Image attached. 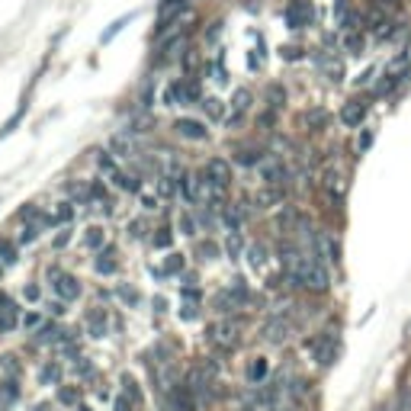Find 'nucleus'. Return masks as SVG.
<instances>
[{
    "mask_svg": "<svg viewBox=\"0 0 411 411\" xmlns=\"http://www.w3.org/2000/svg\"><path fill=\"white\" fill-rule=\"evenodd\" d=\"M122 389H126V395L132 398L135 405H142V392H138V386H135L132 376H122Z\"/></svg>",
    "mask_w": 411,
    "mask_h": 411,
    "instance_id": "obj_25",
    "label": "nucleus"
},
{
    "mask_svg": "<svg viewBox=\"0 0 411 411\" xmlns=\"http://www.w3.org/2000/svg\"><path fill=\"white\" fill-rule=\"evenodd\" d=\"M39 325H42L39 315H26V319H23V328H39Z\"/></svg>",
    "mask_w": 411,
    "mask_h": 411,
    "instance_id": "obj_40",
    "label": "nucleus"
},
{
    "mask_svg": "<svg viewBox=\"0 0 411 411\" xmlns=\"http://www.w3.org/2000/svg\"><path fill=\"white\" fill-rule=\"evenodd\" d=\"M267 379V360L264 357H257V360H251V366H248V382H264Z\"/></svg>",
    "mask_w": 411,
    "mask_h": 411,
    "instance_id": "obj_18",
    "label": "nucleus"
},
{
    "mask_svg": "<svg viewBox=\"0 0 411 411\" xmlns=\"http://www.w3.org/2000/svg\"><path fill=\"white\" fill-rule=\"evenodd\" d=\"M248 257H251V267H260V264H264V248H260V244H254L251 251H248Z\"/></svg>",
    "mask_w": 411,
    "mask_h": 411,
    "instance_id": "obj_33",
    "label": "nucleus"
},
{
    "mask_svg": "<svg viewBox=\"0 0 411 411\" xmlns=\"http://www.w3.org/2000/svg\"><path fill=\"white\" fill-rule=\"evenodd\" d=\"M97 273H116V260H113V248H106V251H100V257H97Z\"/></svg>",
    "mask_w": 411,
    "mask_h": 411,
    "instance_id": "obj_20",
    "label": "nucleus"
},
{
    "mask_svg": "<svg viewBox=\"0 0 411 411\" xmlns=\"http://www.w3.org/2000/svg\"><path fill=\"white\" fill-rule=\"evenodd\" d=\"M58 398H61L65 405H77V398H81V389H77V386H65V389L58 392Z\"/></svg>",
    "mask_w": 411,
    "mask_h": 411,
    "instance_id": "obj_28",
    "label": "nucleus"
},
{
    "mask_svg": "<svg viewBox=\"0 0 411 411\" xmlns=\"http://www.w3.org/2000/svg\"><path fill=\"white\" fill-rule=\"evenodd\" d=\"M49 280H51V289L58 293L61 303H71V299L81 296V283H77V277H71V273H65V270L51 267L49 270Z\"/></svg>",
    "mask_w": 411,
    "mask_h": 411,
    "instance_id": "obj_1",
    "label": "nucleus"
},
{
    "mask_svg": "<svg viewBox=\"0 0 411 411\" xmlns=\"http://www.w3.org/2000/svg\"><path fill=\"white\" fill-rule=\"evenodd\" d=\"M87 248H100L103 241H106V238H103V228H87Z\"/></svg>",
    "mask_w": 411,
    "mask_h": 411,
    "instance_id": "obj_29",
    "label": "nucleus"
},
{
    "mask_svg": "<svg viewBox=\"0 0 411 411\" xmlns=\"http://www.w3.org/2000/svg\"><path fill=\"white\" fill-rule=\"evenodd\" d=\"M264 335H267V341H273V344H283L286 335H289V325H286L283 319H273L267 328H264Z\"/></svg>",
    "mask_w": 411,
    "mask_h": 411,
    "instance_id": "obj_14",
    "label": "nucleus"
},
{
    "mask_svg": "<svg viewBox=\"0 0 411 411\" xmlns=\"http://www.w3.org/2000/svg\"><path fill=\"white\" fill-rule=\"evenodd\" d=\"M209 341L216 347H235L238 344V328L232 325V321H216V325H209Z\"/></svg>",
    "mask_w": 411,
    "mask_h": 411,
    "instance_id": "obj_4",
    "label": "nucleus"
},
{
    "mask_svg": "<svg viewBox=\"0 0 411 411\" xmlns=\"http://www.w3.org/2000/svg\"><path fill=\"white\" fill-rule=\"evenodd\" d=\"M119 296L129 299V303H138V293H135V289H119Z\"/></svg>",
    "mask_w": 411,
    "mask_h": 411,
    "instance_id": "obj_41",
    "label": "nucleus"
},
{
    "mask_svg": "<svg viewBox=\"0 0 411 411\" xmlns=\"http://www.w3.org/2000/svg\"><path fill=\"white\" fill-rule=\"evenodd\" d=\"M0 398H3V405H10L13 398H17V386H13V382H3V392H0Z\"/></svg>",
    "mask_w": 411,
    "mask_h": 411,
    "instance_id": "obj_35",
    "label": "nucleus"
},
{
    "mask_svg": "<svg viewBox=\"0 0 411 411\" xmlns=\"http://www.w3.org/2000/svg\"><path fill=\"white\" fill-rule=\"evenodd\" d=\"M13 328H17V305L7 296H0V335H7Z\"/></svg>",
    "mask_w": 411,
    "mask_h": 411,
    "instance_id": "obj_10",
    "label": "nucleus"
},
{
    "mask_svg": "<svg viewBox=\"0 0 411 411\" xmlns=\"http://www.w3.org/2000/svg\"><path fill=\"white\" fill-rule=\"evenodd\" d=\"M202 109H206V113H209V116H222V106H218V100H202Z\"/></svg>",
    "mask_w": 411,
    "mask_h": 411,
    "instance_id": "obj_36",
    "label": "nucleus"
},
{
    "mask_svg": "<svg viewBox=\"0 0 411 411\" xmlns=\"http://www.w3.org/2000/svg\"><path fill=\"white\" fill-rule=\"evenodd\" d=\"M184 319H196V305H184Z\"/></svg>",
    "mask_w": 411,
    "mask_h": 411,
    "instance_id": "obj_43",
    "label": "nucleus"
},
{
    "mask_svg": "<svg viewBox=\"0 0 411 411\" xmlns=\"http://www.w3.org/2000/svg\"><path fill=\"white\" fill-rule=\"evenodd\" d=\"M260 174H264V180H267V184H283V180H286L283 161H277V158L264 161V164H260Z\"/></svg>",
    "mask_w": 411,
    "mask_h": 411,
    "instance_id": "obj_11",
    "label": "nucleus"
},
{
    "mask_svg": "<svg viewBox=\"0 0 411 411\" xmlns=\"http://www.w3.org/2000/svg\"><path fill=\"white\" fill-rule=\"evenodd\" d=\"M335 357H337V337L335 335H321L319 341H315V360L328 366Z\"/></svg>",
    "mask_w": 411,
    "mask_h": 411,
    "instance_id": "obj_7",
    "label": "nucleus"
},
{
    "mask_svg": "<svg viewBox=\"0 0 411 411\" xmlns=\"http://www.w3.org/2000/svg\"><path fill=\"white\" fill-rule=\"evenodd\" d=\"M0 270H3V264H0Z\"/></svg>",
    "mask_w": 411,
    "mask_h": 411,
    "instance_id": "obj_47",
    "label": "nucleus"
},
{
    "mask_svg": "<svg viewBox=\"0 0 411 411\" xmlns=\"http://www.w3.org/2000/svg\"><path fill=\"white\" fill-rule=\"evenodd\" d=\"M168 244H170V232L168 228H161L158 235H154V248H168Z\"/></svg>",
    "mask_w": 411,
    "mask_h": 411,
    "instance_id": "obj_37",
    "label": "nucleus"
},
{
    "mask_svg": "<svg viewBox=\"0 0 411 411\" xmlns=\"http://www.w3.org/2000/svg\"><path fill=\"white\" fill-rule=\"evenodd\" d=\"M35 235H39V225H26L23 232H19V241L29 244V241H35Z\"/></svg>",
    "mask_w": 411,
    "mask_h": 411,
    "instance_id": "obj_32",
    "label": "nucleus"
},
{
    "mask_svg": "<svg viewBox=\"0 0 411 411\" xmlns=\"http://www.w3.org/2000/svg\"><path fill=\"white\" fill-rule=\"evenodd\" d=\"M77 373H81V376H93V366L87 360H77Z\"/></svg>",
    "mask_w": 411,
    "mask_h": 411,
    "instance_id": "obj_38",
    "label": "nucleus"
},
{
    "mask_svg": "<svg viewBox=\"0 0 411 411\" xmlns=\"http://www.w3.org/2000/svg\"><path fill=\"white\" fill-rule=\"evenodd\" d=\"M363 116H366V103H360V100H350L341 109V119H344L347 126H360Z\"/></svg>",
    "mask_w": 411,
    "mask_h": 411,
    "instance_id": "obj_13",
    "label": "nucleus"
},
{
    "mask_svg": "<svg viewBox=\"0 0 411 411\" xmlns=\"http://www.w3.org/2000/svg\"><path fill=\"white\" fill-rule=\"evenodd\" d=\"M0 264H3V267H13V264H17V248H13L7 238H0Z\"/></svg>",
    "mask_w": 411,
    "mask_h": 411,
    "instance_id": "obj_21",
    "label": "nucleus"
},
{
    "mask_svg": "<svg viewBox=\"0 0 411 411\" xmlns=\"http://www.w3.org/2000/svg\"><path fill=\"white\" fill-rule=\"evenodd\" d=\"M225 248H228V254H232V257L241 251V238H238V232H232V235H228V244H225Z\"/></svg>",
    "mask_w": 411,
    "mask_h": 411,
    "instance_id": "obj_34",
    "label": "nucleus"
},
{
    "mask_svg": "<svg viewBox=\"0 0 411 411\" xmlns=\"http://www.w3.org/2000/svg\"><path fill=\"white\" fill-rule=\"evenodd\" d=\"M168 100L170 103H190L196 100V84H190V81H174L168 90Z\"/></svg>",
    "mask_w": 411,
    "mask_h": 411,
    "instance_id": "obj_9",
    "label": "nucleus"
},
{
    "mask_svg": "<svg viewBox=\"0 0 411 411\" xmlns=\"http://www.w3.org/2000/svg\"><path fill=\"white\" fill-rule=\"evenodd\" d=\"M186 386L196 398H209V376H202V369H193L190 376H186Z\"/></svg>",
    "mask_w": 411,
    "mask_h": 411,
    "instance_id": "obj_12",
    "label": "nucleus"
},
{
    "mask_svg": "<svg viewBox=\"0 0 411 411\" xmlns=\"http://www.w3.org/2000/svg\"><path fill=\"white\" fill-rule=\"evenodd\" d=\"M142 202H145V209H154V206H158V200H152V196H142Z\"/></svg>",
    "mask_w": 411,
    "mask_h": 411,
    "instance_id": "obj_45",
    "label": "nucleus"
},
{
    "mask_svg": "<svg viewBox=\"0 0 411 411\" xmlns=\"http://www.w3.org/2000/svg\"><path fill=\"white\" fill-rule=\"evenodd\" d=\"M170 402H174L177 411H196V395L190 392L186 382H177L174 392H170Z\"/></svg>",
    "mask_w": 411,
    "mask_h": 411,
    "instance_id": "obj_8",
    "label": "nucleus"
},
{
    "mask_svg": "<svg viewBox=\"0 0 411 411\" xmlns=\"http://www.w3.org/2000/svg\"><path fill=\"white\" fill-rule=\"evenodd\" d=\"M26 299H39V289H35V286H26Z\"/></svg>",
    "mask_w": 411,
    "mask_h": 411,
    "instance_id": "obj_44",
    "label": "nucleus"
},
{
    "mask_svg": "<svg viewBox=\"0 0 411 411\" xmlns=\"http://www.w3.org/2000/svg\"><path fill=\"white\" fill-rule=\"evenodd\" d=\"M132 408H138V405H135L129 395H119L116 405H113V411H132Z\"/></svg>",
    "mask_w": 411,
    "mask_h": 411,
    "instance_id": "obj_31",
    "label": "nucleus"
},
{
    "mask_svg": "<svg viewBox=\"0 0 411 411\" xmlns=\"http://www.w3.org/2000/svg\"><path fill=\"white\" fill-rule=\"evenodd\" d=\"M97 164H100V170H103V174H109V177H113V174H116V161H113V154H109V152H100V154H97Z\"/></svg>",
    "mask_w": 411,
    "mask_h": 411,
    "instance_id": "obj_24",
    "label": "nucleus"
},
{
    "mask_svg": "<svg viewBox=\"0 0 411 411\" xmlns=\"http://www.w3.org/2000/svg\"><path fill=\"white\" fill-rule=\"evenodd\" d=\"M177 135H184V138H190V142H202V138H209V129L202 126V122H196V119H177Z\"/></svg>",
    "mask_w": 411,
    "mask_h": 411,
    "instance_id": "obj_6",
    "label": "nucleus"
},
{
    "mask_svg": "<svg viewBox=\"0 0 411 411\" xmlns=\"http://www.w3.org/2000/svg\"><path fill=\"white\" fill-rule=\"evenodd\" d=\"M65 341V331L58 325H42L39 328V344H61Z\"/></svg>",
    "mask_w": 411,
    "mask_h": 411,
    "instance_id": "obj_16",
    "label": "nucleus"
},
{
    "mask_svg": "<svg viewBox=\"0 0 411 411\" xmlns=\"http://www.w3.org/2000/svg\"><path fill=\"white\" fill-rule=\"evenodd\" d=\"M184 232H186V235H193V218H190V216H184Z\"/></svg>",
    "mask_w": 411,
    "mask_h": 411,
    "instance_id": "obj_42",
    "label": "nucleus"
},
{
    "mask_svg": "<svg viewBox=\"0 0 411 411\" xmlns=\"http://www.w3.org/2000/svg\"><path fill=\"white\" fill-rule=\"evenodd\" d=\"M206 184H209L212 190H225V186L232 184V164L222 158H209L206 161Z\"/></svg>",
    "mask_w": 411,
    "mask_h": 411,
    "instance_id": "obj_3",
    "label": "nucleus"
},
{
    "mask_svg": "<svg viewBox=\"0 0 411 411\" xmlns=\"http://www.w3.org/2000/svg\"><path fill=\"white\" fill-rule=\"evenodd\" d=\"M161 193H164V196L174 193V184H170V177H161Z\"/></svg>",
    "mask_w": 411,
    "mask_h": 411,
    "instance_id": "obj_39",
    "label": "nucleus"
},
{
    "mask_svg": "<svg viewBox=\"0 0 411 411\" xmlns=\"http://www.w3.org/2000/svg\"><path fill=\"white\" fill-rule=\"evenodd\" d=\"M241 209H235V206H232V209H225V225L232 228V232H238V228H241Z\"/></svg>",
    "mask_w": 411,
    "mask_h": 411,
    "instance_id": "obj_26",
    "label": "nucleus"
},
{
    "mask_svg": "<svg viewBox=\"0 0 411 411\" xmlns=\"http://www.w3.org/2000/svg\"><path fill=\"white\" fill-rule=\"evenodd\" d=\"M325 109H312V113H305V122H309V129H321L325 126Z\"/></svg>",
    "mask_w": 411,
    "mask_h": 411,
    "instance_id": "obj_27",
    "label": "nucleus"
},
{
    "mask_svg": "<svg viewBox=\"0 0 411 411\" xmlns=\"http://www.w3.org/2000/svg\"><path fill=\"white\" fill-rule=\"evenodd\" d=\"M312 19H315L312 0H289V7H286V26L289 29H305V26H312Z\"/></svg>",
    "mask_w": 411,
    "mask_h": 411,
    "instance_id": "obj_2",
    "label": "nucleus"
},
{
    "mask_svg": "<svg viewBox=\"0 0 411 411\" xmlns=\"http://www.w3.org/2000/svg\"><path fill=\"white\" fill-rule=\"evenodd\" d=\"M39 379H42V386H58L61 382V366L58 363H45V366L39 369Z\"/></svg>",
    "mask_w": 411,
    "mask_h": 411,
    "instance_id": "obj_17",
    "label": "nucleus"
},
{
    "mask_svg": "<svg viewBox=\"0 0 411 411\" xmlns=\"http://www.w3.org/2000/svg\"><path fill=\"white\" fill-rule=\"evenodd\" d=\"M87 325H90V335L93 337H103V335H106V312L93 309L90 315H87Z\"/></svg>",
    "mask_w": 411,
    "mask_h": 411,
    "instance_id": "obj_15",
    "label": "nucleus"
},
{
    "mask_svg": "<svg viewBox=\"0 0 411 411\" xmlns=\"http://www.w3.org/2000/svg\"><path fill=\"white\" fill-rule=\"evenodd\" d=\"M132 19H135V13H129V17L116 19V23H113V26H109V29H106V33L100 35V42H103V45H106V42H113V35H116V33H119V29H122V26H126V23H132Z\"/></svg>",
    "mask_w": 411,
    "mask_h": 411,
    "instance_id": "obj_23",
    "label": "nucleus"
},
{
    "mask_svg": "<svg viewBox=\"0 0 411 411\" xmlns=\"http://www.w3.org/2000/svg\"><path fill=\"white\" fill-rule=\"evenodd\" d=\"M369 142H373V135H369V132H363V138H360V148H369Z\"/></svg>",
    "mask_w": 411,
    "mask_h": 411,
    "instance_id": "obj_46",
    "label": "nucleus"
},
{
    "mask_svg": "<svg viewBox=\"0 0 411 411\" xmlns=\"http://www.w3.org/2000/svg\"><path fill=\"white\" fill-rule=\"evenodd\" d=\"M206 180H200V174H184V180H180V190H184L186 202H200L202 196H206Z\"/></svg>",
    "mask_w": 411,
    "mask_h": 411,
    "instance_id": "obj_5",
    "label": "nucleus"
},
{
    "mask_svg": "<svg viewBox=\"0 0 411 411\" xmlns=\"http://www.w3.org/2000/svg\"><path fill=\"white\" fill-rule=\"evenodd\" d=\"M177 270H184V257H180V254H170V260L164 264V273H177Z\"/></svg>",
    "mask_w": 411,
    "mask_h": 411,
    "instance_id": "obj_30",
    "label": "nucleus"
},
{
    "mask_svg": "<svg viewBox=\"0 0 411 411\" xmlns=\"http://www.w3.org/2000/svg\"><path fill=\"white\" fill-rule=\"evenodd\" d=\"M113 180H116L119 190H129V193H142V184H138L132 174H122V170H116V174H113Z\"/></svg>",
    "mask_w": 411,
    "mask_h": 411,
    "instance_id": "obj_19",
    "label": "nucleus"
},
{
    "mask_svg": "<svg viewBox=\"0 0 411 411\" xmlns=\"http://www.w3.org/2000/svg\"><path fill=\"white\" fill-rule=\"evenodd\" d=\"M248 106H251V93H248V90H238V93H235V116H232V122H238V119H241V113H244Z\"/></svg>",
    "mask_w": 411,
    "mask_h": 411,
    "instance_id": "obj_22",
    "label": "nucleus"
}]
</instances>
